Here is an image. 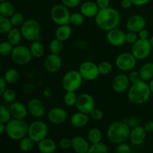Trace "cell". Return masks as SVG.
Masks as SVG:
<instances>
[{
    "mask_svg": "<svg viewBox=\"0 0 153 153\" xmlns=\"http://www.w3.org/2000/svg\"><path fill=\"white\" fill-rule=\"evenodd\" d=\"M120 20L121 17L119 11L111 7L100 9L95 17V22L98 28L104 31H108L118 28Z\"/></svg>",
    "mask_w": 153,
    "mask_h": 153,
    "instance_id": "cell-1",
    "label": "cell"
},
{
    "mask_svg": "<svg viewBox=\"0 0 153 153\" xmlns=\"http://www.w3.org/2000/svg\"><path fill=\"white\" fill-rule=\"evenodd\" d=\"M151 95L149 83L143 80L131 84L128 90V100L134 105L144 104L149 100Z\"/></svg>",
    "mask_w": 153,
    "mask_h": 153,
    "instance_id": "cell-2",
    "label": "cell"
},
{
    "mask_svg": "<svg viewBox=\"0 0 153 153\" xmlns=\"http://www.w3.org/2000/svg\"><path fill=\"white\" fill-rule=\"evenodd\" d=\"M130 126L124 121H115L109 126L107 137L109 141L114 144L125 143L129 138L131 132Z\"/></svg>",
    "mask_w": 153,
    "mask_h": 153,
    "instance_id": "cell-3",
    "label": "cell"
},
{
    "mask_svg": "<svg viewBox=\"0 0 153 153\" xmlns=\"http://www.w3.org/2000/svg\"><path fill=\"white\" fill-rule=\"evenodd\" d=\"M28 126L24 120L12 118L6 123L5 132L9 138L13 140H20L28 135Z\"/></svg>",
    "mask_w": 153,
    "mask_h": 153,
    "instance_id": "cell-4",
    "label": "cell"
},
{
    "mask_svg": "<svg viewBox=\"0 0 153 153\" xmlns=\"http://www.w3.org/2000/svg\"><path fill=\"white\" fill-rule=\"evenodd\" d=\"M84 79L79 70H72L64 75L61 80V85L65 91H74L82 87Z\"/></svg>",
    "mask_w": 153,
    "mask_h": 153,
    "instance_id": "cell-5",
    "label": "cell"
},
{
    "mask_svg": "<svg viewBox=\"0 0 153 153\" xmlns=\"http://www.w3.org/2000/svg\"><path fill=\"white\" fill-rule=\"evenodd\" d=\"M20 31L22 37L27 41L33 42L37 40L41 32L40 22L34 19H28L24 22L20 26Z\"/></svg>",
    "mask_w": 153,
    "mask_h": 153,
    "instance_id": "cell-6",
    "label": "cell"
},
{
    "mask_svg": "<svg viewBox=\"0 0 153 153\" xmlns=\"http://www.w3.org/2000/svg\"><path fill=\"white\" fill-rule=\"evenodd\" d=\"M49 128L44 121L36 120L28 126V136L31 137L35 143H39L40 140L46 138L48 134Z\"/></svg>",
    "mask_w": 153,
    "mask_h": 153,
    "instance_id": "cell-7",
    "label": "cell"
},
{
    "mask_svg": "<svg viewBox=\"0 0 153 153\" xmlns=\"http://www.w3.org/2000/svg\"><path fill=\"white\" fill-rule=\"evenodd\" d=\"M70 16L71 13L69 11L68 7L63 4H55L50 10L51 19L58 25L70 24Z\"/></svg>",
    "mask_w": 153,
    "mask_h": 153,
    "instance_id": "cell-8",
    "label": "cell"
},
{
    "mask_svg": "<svg viewBox=\"0 0 153 153\" xmlns=\"http://www.w3.org/2000/svg\"><path fill=\"white\" fill-rule=\"evenodd\" d=\"M137 61L131 52H125L117 55L115 60V64L120 71L130 72L136 67Z\"/></svg>",
    "mask_w": 153,
    "mask_h": 153,
    "instance_id": "cell-9",
    "label": "cell"
},
{
    "mask_svg": "<svg viewBox=\"0 0 153 153\" xmlns=\"http://www.w3.org/2000/svg\"><path fill=\"white\" fill-rule=\"evenodd\" d=\"M12 61L18 65H26L33 58L29 47L22 45L14 46L13 50L10 55Z\"/></svg>",
    "mask_w": 153,
    "mask_h": 153,
    "instance_id": "cell-10",
    "label": "cell"
},
{
    "mask_svg": "<svg viewBox=\"0 0 153 153\" xmlns=\"http://www.w3.org/2000/svg\"><path fill=\"white\" fill-rule=\"evenodd\" d=\"M152 48L149 42V39H138V40L131 46V52L137 61H141L148 58L152 52Z\"/></svg>",
    "mask_w": 153,
    "mask_h": 153,
    "instance_id": "cell-11",
    "label": "cell"
},
{
    "mask_svg": "<svg viewBox=\"0 0 153 153\" xmlns=\"http://www.w3.org/2000/svg\"><path fill=\"white\" fill-rule=\"evenodd\" d=\"M79 72L82 75L84 80L90 82L97 79L100 75L98 65L93 61H84L80 64Z\"/></svg>",
    "mask_w": 153,
    "mask_h": 153,
    "instance_id": "cell-12",
    "label": "cell"
},
{
    "mask_svg": "<svg viewBox=\"0 0 153 153\" xmlns=\"http://www.w3.org/2000/svg\"><path fill=\"white\" fill-rule=\"evenodd\" d=\"M95 105V100L91 94L85 93V94H80L78 97L77 102L76 105L78 111L90 115L91 111L96 108Z\"/></svg>",
    "mask_w": 153,
    "mask_h": 153,
    "instance_id": "cell-13",
    "label": "cell"
},
{
    "mask_svg": "<svg viewBox=\"0 0 153 153\" xmlns=\"http://www.w3.org/2000/svg\"><path fill=\"white\" fill-rule=\"evenodd\" d=\"M26 105L28 114H30V115L34 118L40 119L44 116L46 113V107L43 102L39 99H31L28 102Z\"/></svg>",
    "mask_w": 153,
    "mask_h": 153,
    "instance_id": "cell-14",
    "label": "cell"
},
{
    "mask_svg": "<svg viewBox=\"0 0 153 153\" xmlns=\"http://www.w3.org/2000/svg\"><path fill=\"white\" fill-rule=\"evenodd\" d=\"M62 59L59 55L52 53L46 56L43 63L45 70L50 73H58L62 67Z\"/></svg>",
    "mask_w": 153,
    "mask_h": 153,
    "instance_id": "cell-15",
    "label": "cell"
},
{
    "mask_svg": "<svg viewBox=\"0 0 153 153\" xmlns=\"http://www.w3.org/2000/svg\"><path fill=\"white\" fill-rule=\"evenodd\" d=\"M106 39L111 46H121L126 43V33L119 28H114L107 31Z\"/></svg>",
    "mask_w": 153,
    "mask_h": 153,
    "instance_id": "cell-16",
    "label": "cell"
},
{
    "mask_svg": "<svg viewBox=\"0 0 153 153\" xmlns=\"http://www.w3.org/2000/svg\"><path fill=\"white\" fill-rule=\"evenodd\" d=\"M146 25V19L142 15L134 14L127 19L126 26L128 31L138 33L140 30L145 28Z\"/></svg>",
    "mask_w": 153,
    "mask_h": 153,
    "instance_id": "cell-17",
    "label": "cell"
},
{
    "mask_svg": "<svg viewBox=\"0 0 153 153\" xmlns=\"http://www.w3.org/2000/svg\"><path fill=\"white\" fill-rule=\"evenodd\" d=\"M130 82L128 76L124 73L117 75L112 82V88L114 91L117 94H122L128 91L130 88Z\"/></svg>",
    "mask_w": 153,
    "mask_h": 153,
    "instance_id": "cell-18",
    "label": "cell"
},
{
    "mask_svg": "<svg viewBox=\"0 0 153 153\" xmlns=\"http://www.w3.org/2000/svg\"><path fill=\"white\" fill-rule=\"evenodd\" d=\"M67 119V112L61 107H55L48 112V120L54 125L63 124Z\"/></svg>",
    "mask_w": 153,
    "mask_h": 153,
    "instance_id": "cell-19",
    "label": "cell"
},
{
    "mask_svg": "<svg viewBox=\"0 0 153 153\" xmlns=\"http://www.w3.org/2000/svg\"><path fill=\"white\" fill-rule=\"evenodd\" d=\"M146 131L144 129L143 126H137L132 128L130 132L129 139L131 143L134 145H141L144 143L146 137Z\"/></svg>",
    "mask_w": 153,
    "mask_h": 153,
    "instance_id": "cell-20",
    "label": "cell"
},
{
    "mask_svg": "<svg viewBox=\"0 0 153 153\" xmlns=\"http://www.w3.org/2000/svg\"><path fill=\"white\" fill-rule=\"evenodd\" d=\"M9 109L11 113L12 117L14 119L24 120L28 114L27 105L20 102H14L11 103Z\"/></svg>",
    "mask_w": 153,
    "mask_h": 153,
    "instance_id": "cell-21",
    "label": "cell"
},
{
    "mask_svg": "<svg viewBox=\"0 0 153 153\" xmlns=\"http://www.w3.org/2000/svg\"><path fill=\"white\" fill-rule=\"evenodd\" d=\"M100 10L97 2L92 1H85L81 5L80 7V12L85 18L96 17Z\"/></svg>",
    "mask_w": 153,
    "mask_h": 153,
    "instance_id": "cell-22",
    "label": "cell"
},
{
    "mask_svg": "<svg viewBox=\"0 0 153 153\" xmlns=\"http://www.w3.org/2000/svg\"><path fill=\"white\" fill-rule=\"evenodd\" d=\"M89 141L82 136L72 138V148L76 153H87L90 148Z\"/></svg>",
    "mask_w": 153,
    "mask_h": 153,
    "instance_id": "cell-23",
    "label": "cell"
},
{
    "mask_svg": "<svg viewBox=\"0 0 153 153\" xmlns=\"http://www.w3.org/2000/svg\"><path fill=\"white\" fill-rule=\"evenodd\" d=\"M89 115L82 112L78 111L73 114L70 118L71 125L75 128H80L85 126L89 121Z\"/></svg>",
    "mask_w": 153,
    "mask_h": 153,
    "instance_id": "cell-24",
    "label": "cell"
},
{
    "mask_svg": "<svg viewBox=\"0 0 153 153\" xmlns=\"http://www.w3.org/2000/svg\"><path fill=\"white\" fill-rule=\"evenodd\" d=\"M73 29L70 26V24L69 25H58L57 29L55 30V38L58 39L61 41L65 42L68 40L72 36Z\"/></svg>",
    "mask_w": 153,
    "mask_h": 153,
    "instance_id": "cell-25",
    "label": "cell"
},
{
    "mask_svg": "<svg viewBox=\"0 0 153 153\" xmlns=\"http://www.w3.org/2000/svg\"><path fill=\"white\" fill-rule=\"evenodd\" d=\"M37 147L42 153H53L56 149L57 145L52 139L46 137L39 142Z\"/></svg>",
    "mask_w": 153,
    "mask_h": 153,
    "instance_id": "cell-26",
    "label": "cell"
},
{
    "mask_svg": "<svg viewBox=\"0 0 153 153\" xmlns=\"http://www.w3.org/2000/svg\"><path fill=\"white\" fill-rule=\"evenodd\" d=\"M6 35H7V41L10 42L14 46L20 44L21 41L23 38L20 29H19L17 27H13Z\"/></svg>",
    "mask_w": 153,
    "mask_h": 153,
    "instance_id": "cell-27",
    "label": "cell"
},
{
    "mask_svg": "<svg viewBox=\"0 0 153 153\" xmlns=\"http://www.w3.org/2000/svg\"><path fill=\"white\" fill-rule=\"evenodd\" d=\"M141 80L149 82L153 79V61L146 62L141 66L139 70Z\"/></svg>",
    "mask_w": 153,
    "mask_h": 153,
    "instance_id": "cell-28",
    "label": "cell"
},
{
    "mask_svg": "<svg viewBox=\"0 0 153 153\" xmlns=\"http://www.w3.org/2000/svg\"><path fill=\"white\" fill-rule=\"evenodd\" d=\"M30 51L34 58H40L44 55L45 53V47L43 43L40 41L34 40V41L31 42V45L29 46Z\"/></svg>",
    "mask_w": 153,
    "mask_h": 153,
    "instance_id": "cell-29",
    "label": "cell"
},
{
    "mask_svg": "<svg viewBox=\"0 0 153 153\" xmlns=\"http://www.w3.org/2000/svg\"><path fill=\"white\" fill-rule=\"evenodd\" d=\"M102 139V133L99 128L94 127L88 131V140L91 144L100 143Z\"/></svg>",
    "mask_w": 153,
    "mask_h": 153,
    "instance_id": "cell-30",
    "label": "cell"
},
{
    "mask_svg": "<svg viewBox=\"0 0 153 153\" xmlns=\"http://www.w3.org/2000/svg\"><path fill=\"white\" fill-rule=\"evenodd\" d=\"M15 13L13 4L8 1L0 3V16L10 18Z\"/></svg>",
    "mask_w": 153,
    "mask_h": 153,
    "instance_id": "cell-31",
    "label": "cell"
},
{
    "mask_svg": "<svg viewBox=\"0 0 153 153\" xmlns=\"http://www.w3.org/2000/svg\"><path fill=\"white\" fill-rule=\"evenodd\" d=\"M3 77L7 84H14L19 80V73L16 69L9 68L6 70Z\"/></svg>",
    "mask_w": 153,
    "mask_h": 153,
    "instance_id": "cell-32",
    "label": "cell"
},
{
    "mask_svg": "<svg viewBox=\"0 0 153 153\" xmlns=\"http://www.w3.org/2000/svg\"><path fill=\"white\" fill-rule=\"evenodd\" d=\"M78 97L79 96H77V94L74 91H66L65 94L64 96V99H63L64 104L68 106V107L76 106Z\"/></svg>",
    "mask_w": 153,
    "mask_h": 153,
    "instance_id": "cell-33",
    "label": "cell"
},
{
    "mask_svg": "<svg viewBox=\"0 0 153 153\" xmlns=\"http://www.w3.org/2000/svg\"><path fill=\"white\" fill-rule=\"evenodd\" d=\"M13 28L10 18L0 16V33L1 34H7Z\"/></svg>",
    "mask_w": 153,
    "mask_h": 153,
    "instance_id": "cell-34",
    "label": "cell"
},
{
    "mask_svg": "<svg viewBox=\"0 0 153 153\" xmlns=\"http://www.w3.org/2000/svg\"><path fill=\"white\" fill-rule=\"evenodd\" d=\"M63 43L64 42L61 41L58 39L55 38L52 40L49 43V49L50 51V53L55 54V55H60L63 50Z\"/></svg>",
    "mask_w": 153,
    "mask_h": 153,
    "instance_id": "cell-35",
    "label": "cell"
},
{
    "mask_svg": "<svg viewBox=\"0 0 153 153\" xmlns=\"http://www.w3.org/2000/svg\"><path fill=\"white\" fill-rule=\"evenodd\" d=\"M34 143L35 142L32 140L30 137H23L22 139H21L19 140V149L22 151V152H28L29 151H31V149L34 147Z\"/></svg>",
    "mask_w": 153,
    "mask_h": 153,
    "instance_id": "cell-36",
    "label": "cell"
},
{
    "mask_svg": "<svg viewBox=\"0 0 153 153\" xmlns=\"http://www.w3.org/2000/svg\"><path fill=\"white\" fill-rule=\"evenodd\" d=\"M13 48H14V46H13L7 40L2 41L0 43V55L4 57L9 56V55L10 56L13 50Z\"/></svg>",
    "mask_w": 153,
    "mask_h": 153,
    "instance_id": "cell-37",
    "label": "cell"
},
{
    "mask_svg": "<svg viewBox=\"0 0 153 153\" xmlns=\"http://www.w3.org/2000/svg\"><path fill=\"white\" fill-rule=\"evenodd\" d=\"M12 115L10 111V109L7 108L6 106L1 105L0 106V123H7L12 119Z\"/></svg>",
    "mask_w": 153,
    "mask_h": 153,
    "instance_id": "cell-38",
    "label": "cell"
},
{
    "mask_svg": "<svg viewBox=\"0 0 153 153\" xmlns=\"http://www.w3.org/2000/svg\"><path fill=\"white\" fill-rule=\"evenodd\" d=\"M87 153H108V149L105 144L100 142L91 144Z\"/></svg>",
    "mask_w": 153,
    "mask_h": 153,
    "instance_id": "cell-39",
    "label": "cell"
},
{
    "mask_svg": "<svg viewBox=\"0 0 153 153\" xmlns=\"http://www.w3.org/2000/svg\"><path fill=\"white\" fill-rule=\"evenodd\" d=\"M10 20L13 27H19L22 26V25L24 23L25 19V16H24V15L22 13L15 12L10 17Z\"/></svg>",
    "mask_w": 153,
    "mask_h": 153,
    "instance_id": "cell-40",
    "label": "cell"
},
{
    "mask_svg": "<svg viewBox=\"0 0 153 153\" xmlns=\"http://www.w3.org/2000/svg\"><path fill=\"white\" fill-rule=\"evenodd\" d=\"M85 18L81 12H75L70 16V24L74 26H80L85 22Z\"/></svg>",
    "mask_w": 153,
    "mask_h": 153,
    "instance_id": "cell-41",
    "label": "cell"
},
{
    "mask_svg": "<svg viewBox=\"0 0 153 153\" xmlns=\"http://www.w3.org/2000/svg\"><path fill=\"white\" fill-rule=\"evenodd\" d=\"M0 96H1V97L2 98V100L7 103H10V104H11V103L16 102V93H15L14 91H13L12 89H7H7L3 92V94H1Z\"/></svg>",
    "mask_w": 153,
    "mask_h": 153,
    "instance_id": "cell-42",
    "label": "cell"
},
{
    "mask_svg": "<svg viewBox=\"0 0 153 153\" xmlns=\"http://www.w3.org/2000/svg\"><path fill=\"white\" fill-rule=\"evenodd\" d=\"M98 67L100 75H102V76L108 75L112 71V68H113L112 64L108 61H102L100 63Z\"/></svg>",
    "mask_w": 153,
    "mask_h": 153,
    "instance_id": "cell-43",
    "label": "cell"
},
{
    "mask_svg": "<svg viewBox=\"0 0 153 153\" xmlns=\"http://www.w3.org/2000/svg\"><path fill=\"white\" fill-rule=\"evenodd\" d=\"M138 39L139 37L137 33L129 31L126 33V43H128V44L133 45L138 40Z\"/></svg>",
    "mask_w": 153,
    "mask_h": 153,
    "instance_id": "cell-44",
    "label": "cell"
},
{
    "mask_svg": "<svg viewBox=\"0 0 153 153\" xmlns=\"http://www.w3.org/2000/svg\"><path fill=\"white\" fill-rule=\"evenodd\" d=\"M90 116H91V117L94 120L100 121L103 118L104 114H103L102 111L100 110V109H99V108H94V110L91 111Z\"/></svg>",
    "mask_w": 153,
    "mask_h": 153,
    "instance_id": "cell-45",
    "label": "cell"
},
{
    "mask_svg": "<svg viewBox=\"0 0 153 153\" xmlns=\"http://www.w3.org/2000/svg\"><path fill=\"white\" fill-rule=\"evenodd\" d=\"M128 76L131 84L136 83V82L141 80V78H140V73H139V71H136V70H131V71H130L129 74H128Z\"/></svg>",
    "mask_w": 153,
    "mask_h": 153,
    "instance_id": "cell-46",
    "label": "cell"
},
{
    "mask_svg": "<svg viewBox=\"0 0 153 153\" xmlns=\"http://www.w3.org/2000/svg\"><path fill=\"white\" fill-rule=\"evenodd\" d=\"M116 151L117 153H131V148L127 143H122L118 144Z\"/></svg>",
    "mask_w": 153,
    "mask_h": 153,
    "instance_id": "cell-47",
    "label": "cell"
},
{
    "mask_svg": "<svg viewBox=\"0 0 153 153\" xmlns=\"http://www.w3.org/2000/svg\"><path fill=\"white\" fill-rule=\"evenodd\" d=\"M58 145L63 149H69L72 147V139L68 138V137H63L59 140Z\"/></svg>",
    "mask_w": 153,
    "mask_h": 153,
    "instance_id": "cell-48",
    "label": "cell"
},
{
    "mask_svg": "<svg viewBox=\"0 0 153 153\" xmlns=\"http://www.w3.org/2000/svg\"><path fill=\"white\" fill-rule=\"evenodd\" d=\"M61 1H62V4L68 8L77 7L82 2V0H61Z\"/></svg>",
    "mask_w": 153,
    "mask_h": 153,
    "instance_id": "cell-49",
    "label": "cell"
},
{
    "mask_svg": "<svg viewBox=\"0 0 153 153\" xmlns=\"http://www.w3.org/2000/svg\"><path fill=\"white\" fill-rule=\"evenodd\" d=\"M97 4L100 9L107 8L110 5V0H97Z\"/></svg>",
    "mask_w": 153,
    "mask_h": 153,
    "instance_id": "cell-50",
    "label": "cell"
},
{
    "mask_svg": "<svg viewBox=\"0 0 153 153\" xmlns=\"http://www.w3.org/2000/svg\"><path fill=\"white\" fill-rule=\"evenodd\" d=\"M137 34H138L139 39H143V40H147V39H149V32L147 29H146V28H143V29L140 30Z\"/></svg>",
    "mask_w": 153,
    "mask_h": 153,
    "instance_id": "cell-51",
    "label": "cell"
},
{
    "mask_svg": "<svg viewBox=\"0 0 153 153\" xmlns=\"http://www.w3.org/2000/svg\"><path fill=\"white\" fill-rule=\"evenodd\" d=\"M127 123L128 124V126H130V128H134V127L139 126V120L137 117H130L128 119V123Z\"/></svg>",
    "mask_w": 153,
    "mask_h": 153,
    "instance_id": "cell-52",
    "label": "cell"
},
{
    "mask_svg": "<svg viewBox=\"0 0 153 153\" xmlns=\"http://www.w3.org/2000/svg\"><path fill=\"white\" fill-rule=\"evenodd\" d=\"M143 128L146 132H152L153 131V121L148 120L143 125Z\"/></svg>",
    "mask_w": 153,
    "mask_h": 153,
    "instance_id": "cell-53",
    "label": "cell"
},
{
    "mask_svg": "<svg viewBox=\"0 0 153 153\" xmlns=\"http://www.w3.org/2000/svg\"><path fill=\"white\" fill-rule=\"evenodd\" d=\"M7 82L4 80V77L3 76H1L0 77V95L3 94L4 91H5L7 88H6V86H7Z\"/></svg>",
    "mask_w": 153,
    "mask_h": 153,
    "instance_id": "cell-54",
    "label": "cell"
},
{
    "mask_svg": "<svg viewBox=\"0 0 153 153\" xmlns=\"http://www.w3.org/2000/svg\"><path fill=\"white\" fill-rule=\"evenodd\" d=\"M133 5L131 0H122L121 1V6L124 9H129Z\"/></svg>",
    "mask_w": 153,
    "mask_h": 153,
    "instance_id": "cell-55",
    "label": "cell"
},
{
    "mask_svg": "<svg viewBox=\"0 0 153 153\" xmlns=\"http://www.w3.org/2000/svg\"><path fill=\"white\" fill-rule=\"evenodd\" d=\"M150 0H131L133 4L136 6H143L147 4Z\"/></svg>",
    "mask_w": 153,
    "mask_h": 153,
    "instance_id": "cell-56",
    "label": "cell"
},
{
    "mask_svg": "<svg viewBox=\"0 0 153 153\" xmlns=\"http://www.w3.org/2000/svg\"><path fill=\"white\" fill-rule=\"evenodd\" d=\"M6 130V124L2 123H0V133L2 134L4 131H5Z\"/></svg>",
    "mask_w": 153,
    "mask_h": 153,
    "instance_id": "cell-57",
    "label": "cell"
},
{
    "mask_svg": "<svg viewBox=\"0 0 153 153\" xmlns=\"http://www.w3.org/2000/svg\"><path fill=\"white\" fill-rule=\"evenodd\" d=\"M149 88H150L151 92H152V94H153V79L149 81Z\"/></svg>",
    "mask_w": 153,
    "mask_h": 153,
    "instance_id": "cell-58",
    "label": "cell"
},
{
    "mask_svg": "<svg viewBox=\"0 0 153 153\" xmlns=\"http://www.w3.org/2000/svg\"><path fill=\"white\" fill-rule=\"evenodd\" d=\"M149 42H150V44L151 46H152V48L153 49V35L150 37V38H149Z\"/></svg>",
    "mask_w": 153,
    "mask_h": 153,
    "instance_id": "cell-59",
    "label": "cell"
},
{
    "mask_svg": "<svg viewBox=\"0 0 153 153\" xmlns=\"http://www.w3.org/2000/svg\"><path fill=\"white\" fill-rule=\"evenodd\" d=\"M7 1V0H0V1H1V2H2V1Z\"/></svg>",
    "mask_w": 153,
    "mask_h": 153,
    "instance_id": "cell-60",
    "label": "cell"
},
{
    "mask_svg": "<svg viewBox=\"0 0 153 153\" xmlns=\"http://www.w3.org/2000/svg\"><path fill=\"white\" fill-rule=\"evenodd\" d=\"M152 61H153V53H152Z\"/></svg>",
    "mask_w": 153,
    "mask_h": 153,
    "instance_id": "cell-61",
    "label": "cell"
}]
</instances>
